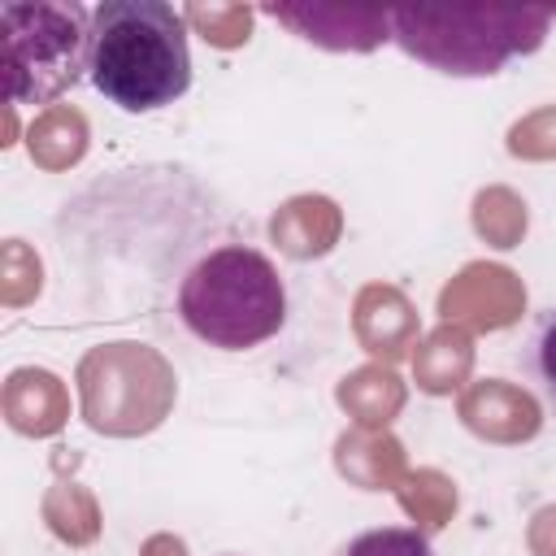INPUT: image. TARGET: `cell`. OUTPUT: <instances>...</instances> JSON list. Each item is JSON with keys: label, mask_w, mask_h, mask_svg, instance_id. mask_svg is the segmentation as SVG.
<instances>
[{"label": "cell", "mask_w": 556, "mask_h": 556, "mask_svg": "<svg viewBox=\"0 0 556 556\" xmlns=\"http://www.w3.org/2000/svg\"><path fill=\"white\" fill-rule=\"evenodd\" d=\"M521 365H526L530 382L539 387V395L547 404H556V304L534 321L526 352H521Z\"/></svg>", "instance_id": "obj_5"}, {"label": "cell", "mask_w": 556, "mask_h": 556, "mask_svg": "<svg viewBox=\"0 0 556 556\" xmlns=\"http://www.w3.org/2000/svg\"><path fill=\"white\" fill-rule=\"evenodd\" d=\"M87 83L122 113H152L187 96V22L165 0H104L91 9Z\"/></svg>", "instance_id": "obj_1"}, {"label": "cell", "mask_w": 556, "mask_h": 556, "mask_svg": "<svg viewBox=\"0 0 556 556\" xmlns=\"http://www.w3.org/2000/svg\"><path fill=\"white\" fill-rule=\"evenodd\" d=\"M334 556H434V552H430V539L413 526H378V530L352 534Z\"/></svg>", "instance_id": "obj_4"}, {"label": "cell", "mask_w": 556, "mask_h": 556, "mask_svg": "<svg viewBox=\"0 0 556 556\" xmlns=\"http://www.w3.org/2000/svg\"><path fill=\"white\" fill-rule=\"evenodd\" d=\"M178 317L200 343L217 352H248L282 330L287 287L265 252L222 243L182 274Z\"/></svg>", "instance_id": "obj_2"}, {"label": "cell", "mask_w": 556, "mask_h": 556, "mask_svg": "<svg viewBox=\"0 0 556 556\" xmlns=\"http://www.w3.org/2000/svg\"><path fill=\"white\" fill-rule=\"evenodd\" d=\"M91 9L74 0H9L0 9V74L9 104H52L83 74Z\"/></svg>", "instance_id": "obj_3"}, {"label": "cell", "mask_w": 556, "mask_h": 556, "mask_svg": "<svg viewBox=\"0 0 556 556\" xmlns=\"http://www.w3.org/2000/svg\"><path fill=\"white\" fill-rule=\"evenodd\" d=\"M226 556H230V552H226Z\"/></svg>", "instance_id": "obj_6"}]
</instances>
